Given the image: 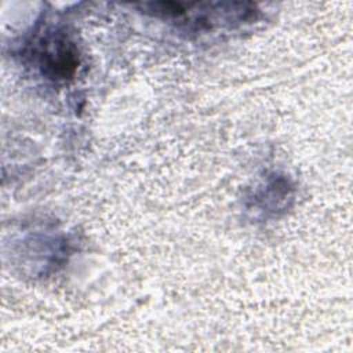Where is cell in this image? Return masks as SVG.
<instances>
[{"instance_id": "cell-1", "label": "cell", "mask_w": 353, "mask_h": 353, "mask_svg": "<svg viewBox=\"0 0 353 353\" xmlns=\"http://www.w3.org/2000/svg\"><path fill=\"white\" fill-rule=\"evenodd\" d=\"M39 58L46 74L52 79H65L77 66V48L66 36L55 33L41 43Z\"/></svg>"}]
</instances>
